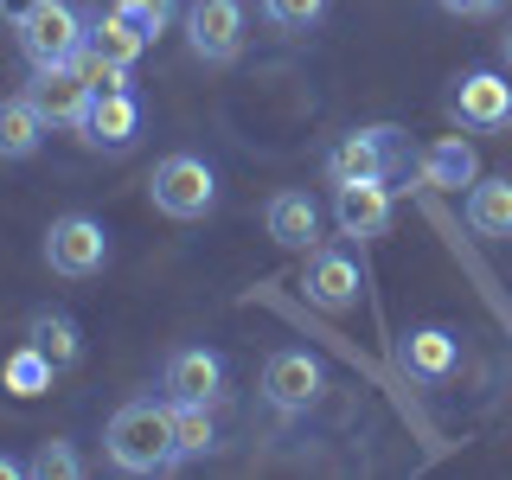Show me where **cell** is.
<instances>
[{
	"instance_id": "cell-25",
	"label": "cell",
	"mask_w": 512,
	"mask_h": 480,
	"mask_svg": "<svg viewBox=\"0 0 512 480\" xmlns=\"http://www.w3.org/2000/svg\"><path fill=\"white\" fill-rule=\"evenodd\" d=\"M263 13H269L282 32H308L320 13H327V0H263Z\"/></svg>"
},
{
	"instance_id": "cell-9",
	"label": "cell",
	"mask_w": 512,
	"mask_h": 480,
	"mask_svg": "<svg viewBox=\"0 0 512 480\" xmlns=\"http://www.w3.org/2000/svg\"><path fill=\"white\" fill-rule=\"evenodd\" d=\"M26 96L39 103V116L52 122V128H84V109H90V84H84V71L77 64H39L32 71V84Z\"/></svg>"
},
{
	"instance_id": "cell-13",
	"label": "cell",
	"mask_w": 512,
	"mask_h": 480,
	"mask_svg": "<svg viewBox=\"0 0 512 480\" xmlns=\"http://www.w3.org/2000/svg\"><path fill=\"white\" fill-rule=\"evenodd\" d=\"M448 109L468 128H500V122H512V84L500 71H468L455 84V96H448Z\"/></svg>"
},
{
	"instance_id": "cell-14",
	"label": "cell",
	"mask_w": 512,
	"mask_h": 480,
	"mask_svg": "<svg viewBox=\"0 0 512 480\" xmlns=\"http://www.w3.org/2000/svg\"><path fill=\"white\" fill-rule=\"evenodd\" d=\"M263 224H269V237H276L282 250H314L320 244V205H314V192H276L269 199V212H263Z\"/></svg>"
},
{
	"instance_id": "cell-21",
	"label": "cell",
	"mask_w": 512,
	"mask_h": 480,
	"mask_svg": "<svg viewBox=\"0 0 512 480\" xmlns=\"http://www.w3.org/2000/svg\"><path fill=\"white\" fill-rule=\"evenodd\" d=\"M52 372H58V365H52V359H45L39 346L26 340V346L13 352L7 365H0V384H7L13 397H39V391H52Z\"/></svg>"
},
{
	"instance_id": "cell-30",
	"label": "cell",
	"mask_w": 512,
	"mask_h": 480,
	"mask_svg": "<svg viewBox=\"0 0 512 480\" xmlns=\"http://www.w3.org/2000/svg\"><path fill=\"white\" fill-rule=\"evenodd\" d=\"M500 58H506V64H512V32H506V39H500Z\"/></svg>"
},
{
	"instance_id": "cell-20",
	"label": "cell",
	"mask_w": 512,
	"mask_h": 480,
	"mask_svg": "<svg viewBox=\"0 0 512 480\" xmlns=\"http://www.w3.org/2000/svg\"><path fill=\"white\" fill-rule=\"evenodd\" d=\"M468 224L480 237H512V180H474L468 186Z\"/></svg>"
},
{
	"instance_id": "cell-22",
	"label": "cell",
	"mask_w": 512,
	"mask_h": 480,
	"mask_svg": "<svg viewBox=\"0 0 512 480\" xmlns=\"http://www.w3.org/2000/svg\"><path fill=\"white\" fill-rule=\"evenodd\" d=\"M167 410H173V448H180V461L192 455H212V404H173L167 397Z\"/></svg>"
},
{
	"instance_id": "cell-23",
	"label": "cell",
	"mask_w": 512,
	"mask_h": 480,
	"mask_svg": "<svg viewBox=\"0 0 512 480\" xmlns=\"http://www.w3.org/2000/svg\"><path fill=\"white\" fill-rule=\"evenodd\" d=\"M26 474H39V480H77V474H84V461H77L71 442H39V455L26 461Z\"/></svg>"
},
{
	"instance_id": "cell-12",
	"label": "cell",
	"mask_w": 512,
	"mask_h": 480,
	"mask_svg": "<svg viewBox=\"0 0 512 480\" xmlns=\"http://www.w3.org/2000/svg\"><path fill=\"white\" fill-rule=\"evenodd\" d=\"M160 384H167L173 404H218V391H224V359H218V352H205V346H180V352L167 359V372H160Z\"/></svg>"
},
{
	"instance_id": "cell-8",
	"label": "cell",
	"mask_w": 512,
	"mask_h": 480,
	"mask_svg": "<svg viewBox=\"0 0 512 480\" xmlns=\"http://www.w3.org/2000/svg\"><path fill=\"white\" fill-rule=\"evenodd\" d=\"M301 288H308V301L320 314H346V308H359V263H352L346 250H333V244H314L308 250V269H301Z\"/></svg>"
},
{
	"instance_id": "cell-17",
	"label": "cell",
	"mask_w": 512,
	"mask_h": 480,
	"mask_svg": "<svg viewBox=\"0 0 512 480\" xmlns=\"http://www.w3.org/2000/svg\"><path fill=\"white\" fill-rule=\"evenodd\" d=\"M397 359H404V372H410V378L436 384V378L455 372L461 346H455V333H448V327H410L404 340H397Z\"/></svg>"
},
{
	"instance_id": "cell-7",
	"label": "cell",
	"mask_w": 512,
	"mask_h": 480,
	"mask_svg": "<svg viewBox=\"0 0 512 480\" xmlns=\"http://www.w3.org/2000/svg\"><path fill=\"white\" fill-rule=\"evenodd\" d=\"M186 45L205 64H231L244 52V0H192L186 7Z\"/></svg>"
},
{
	"instance_id": "cell-5",
	"label": "cell",
	"mask_w": 512,
	"mask_h": 480,
	"mask_svg": "<svg viewBox=\"0 0 512 480\" xmlns=\"http://www.w3.org/2000/svg\"><path fill=\"white\" fill-rule=\"evenodd\" d=\"M45 263H52V276H64V282L103 276V263H109V231H103L90 212H64V218H52V231H45Z\"/></svg>"
},
{
	"instance_id": "cell-16",
	"label": "cell",
	"mask_w": 512,
	"mask_h": 480,
	"mask_svg": "<svg viewBox=\"0 0 512 480\" xmlns=\"http://www.w3.org/2000/svg\"><path fill=\"white\" fill-rule=\"evenodd\" d=\"M84 20H90V39L84 45H90V52H103V58H116V64H135L154 45V32L141 26L135 13H122L116 0H109V13H84Z\"/></svg>"
},
{
	"instance_id": "cell-1",
	"label": "cell",
	"mask_w": 512,
	"mask_h": 480,
	"mask_svg": "<svg viewBox=\"0 0 512 480\" xmlns=\"http://www.w3.org/2000/svg\"><path fill=\"white\" fill-rule=\"evenodd\" d=\"M109 461L122 474H167L180 468V448H173V410L154 404V397H135L109 416Z\"/></svg>"
},
{
	"instance_id": "cell-18",
	"label": "cell",
	"mask_w": 512,
	"mask_h": 480,
	"mask_svg": "<svg viewBox=\"0 0 512 480\" xmlns=\"http://www.w3.org/2000/svg\"><path fill=\"white\" fill-rule=\"evenodd\" d=\"M45 122L32 96H0V160H32L45 141Z\"/></svg>"
},
{
	"instance_id": "cell-4",
	"label": "cell",
	"mask_w": 512,
	"mask_h": 480,
	"mask_svg": "<svg viewBox=\"0 0 512 480\" xmlns=\"http://www.w3.org/2000/svg\"><path fill=\"white\" fill-rule=\"evenodd\" d=\"M404 167V128L378 122V128H352L340 135V148L327 154V180L346 186V180H391Z\"/></svg>"
},
{
	"instance_id": "cell-3",
	"label": "cell",
	"mask_w": 512,
	"mask_h": 480,
	"mask_svg": "<svg viewBox=\"0 0 512 480\" xmlns=\"http://www.w3.org/2000/svg\"><path fill=\"white\" fill-rule=\"evenodd\" d=\"M148 199H154V212H167V218H205L218 205V173L205 167L199 154H167L154 167V180H148Z\"/></svg>"
},
{
	"instance_id": "cell-2",
	"label": "cell",
	"mask_w": 512,
	"mask_h": 480,
	"mask_svg": "<svg viewBox=\"0 0 512 480\" xmlns=\"http://www.w3.org/2000/svg\"><path fill=\"white\" fill-rule=\"evenodd\" d=\"M20 52L26 64L39 71V64H71L77 52H84V39H90V20L71 7V0H39L32 13H20Z\"/></svg>"
},
{
	"instance_id": "cell-11",
	"label": "cell",
	"mask_w": 512,
	"mask_h": 480,
	"mask_svg": "<svg viewBox=\"0 0 512 480\" xmlns=\"http://www.w3.org/2000/svg\"><path fill=\"white\" fill-rule=\"evenodd\" d=\"M77 135H84V148H109V154L135 148V135H141V103H135L128 90H96Z\"/></svg>"
},
{
	"instance_id": "cell-19",
	"label": "cell",
	"mask_w": 512,
	"mask_h": 480,
	"mask_svg": "<svg viewBox=\"0 0 512 480\" xmlns=\"http://www.w3.org/2000/svg\"><path fill=\"white\" fill-rule=\"evenodd\" d=\"M26 340L39 346L45 359L58 365V372H71V365L84 359V333H77V320H71V314H52V308H45V314H32Z\"/></svg>"
},
{
	"instance_id": "cell-10",
	"label": "cell",
	"mask_w": 512,
	"mask_h": 480,
	"mask_svg": "<svg viewBox=\"0 0 512 480\" xmlns=\"http://www.w3.org/2000/svg\"><path fill=\"white\" fill-rule=\"evenodd\" d=\"M391 180H346L333 186V218H340V237H359V244H372V237L391 231Z\"/></svg>"
},
{
	"instance_id": "cell-29",
	"label": "cell",
	"mask_w": 512,
	"mask_h": 480,
	"mask_svg": "<svg viewBox=\"0 0 512 480\" xmlns=\"http://www.w3.org/2000/svg\"><path fill=\"white\" fill-rule=\"evenodd\" d=\"M13 474H20V461H13V455H0V480H13Z\"/></svg>"
},
{
	"instance_id": "cell-24",
	"label": "cell",
	"mask_w": 512,
	"mask_h": 480,
	"mask_svg": "<svg viewBox=\"0 0 512 480\" xmlns=\"http://www.w3.org/2000/svg\"><path fill=\"white\" fill-rule=\"evenodd\" d=\"M71 64L84 71V84H90V90H128V64L103 58V52H90V45H84V52H77Z\"/></svg>"
},
{
	"instance_id": "cell-15",
	"label": "cell",
	"mask_w": 512,
	"mask_h": 480,
	"mask_svg": "<svg viewBox=\"0 0 512 480\" xmlns=\"http://www.w3.org/2000/svg\"><path fill=\"white\" fill-rule=\"evenodd\" d=\"M416 173H423V186H436V192H461V186L480 180V154H474V141L442 135V141H429V148H423Z\"/></svg>"
},
{
	"instance_id": "cell-6",
	"label": "cell",
	"mask_w": 512,
	"mask_h": 480,
	"mask_svg": "<svg viewBox=\"0 0 512 480\" xmlns=\"http://www.w3.org/2000/svg\"><path fill=\"white\" fill-rule=\"evenodd\" d=\"M320 391H327V372H320L314 352H301V346L269 352V365H263V397H269V404H276L282 416L314 410V404H320Z\"/></svg>"
},
{
	"instance_id": "cell-28",
	"label": "cell",
	"mask_w": 512,
	"mask_h": 480,
	"mask_svg": "<svg viewBox=\"0 0 512 480\" xmlns=\"http://www.w3.org/2000/svg\"><path fill=\"white\" fill-rule=\"evenodd\" d=\"M39 7V0H0V13H13V20H20V13H32Z\"/></svg>"
},
{
	"instance_id": "cell-26",
	"label": "cell",
	"mask_w": 512,
	"mask_h": 480,
	"mask_svg": "<svg viewBox=\"0 0 512 480\" xmlns=\"http://www.w3.org/2000/svg\"><path fill=\"white\" fill-rule=\"evenodd\" d=\"M116 7H122V13H135V20L160 39V32L173 26V7H180V0H116Z\"/></svg>"
},
{
	"instance_id": "cell-27",
	"label": "cell",
	"mask_w": 512,
	"mask_h": 480,
	"mask_svg": "<svg viewBox=\"0 0 512 480\" xmlns=\"http://www.w3.org/2000/svg\"><path fill=\"white\" fill-rule=\"evenodd\" d=\"M436 7H442V13H455V20H493L506 0H436Z\"/></svg>"
}]
</instances>
